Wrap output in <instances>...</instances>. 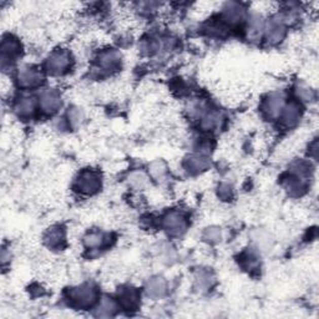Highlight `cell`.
Instances as JSON below:
<instances>
[{
	"label": "cell",
	"instance_id": "1",
	"mask_svg": "<svg viewBox=\"0 0 319 319\" xmlns=\"http://www.w3.org/2000/svg\"><path fill=\"white\" fill-rule=\"evenodd\" d=\"M97 292L96 288L94 287V285L91 283H85V285H81L80 287L74 288L70 292V298L75 302L76 304L80 305V307H89L96 301Z\"/></svg>",
	"mask_w": 319,
	"mask_h": 319
},
{
	"label": "cell",
	"instance_id": "22",
	"mask_svg": "<svg viewBox=\"0 0 319 319\" xmlns=\"http://www.w3.org/2000/svg\"><path fill=\"white\" fill-rule=\"evenodd\" d=\"M103 236L99 232H91L84 237V244L87 248H97L102 244Z\"/></svg>",
	"mask_w": 319,
	"mask_h": 319
},
{
	"label": "cell",
	"instance_id": "27",
	"mask_svg": "<svg viewBox=\"0 0 319 319\" xmlns=\"http://www.w3.org/2000/svg\"><path fill=\"white\" fill-rule=\"evenodd\" d=\"M218 195L221 196L222 198H228L232 196V187L230 185H222L220 187V191H218Z\"/></svg>",
	"mask_w": 319,
	"mask_h": 319
},
{
	"label": "cell",
	"instance_id": "9",
	"mask_svg": "<svg viewBox=\"0 0 319 319\" xmlns=\"http://www.w3.org/2000/svg\"><path fill=\"white\" fill-rule=\"evenodd\" d=\"M166 282L163 278L155 277L147 282L146 285V293L151 298H162L166 294Z\"/></svg>",
	"mask_w": 319,
	"mask_h": 319
},
{
	"label": "cell",
	"instance_id": "8",
	"mask_svg": "<svg viewBox=\"0 0 319 319\" xmlns=\"http://www.w3.org/2000/svg\"><path fill=\"white\" fill-rule=\"evenodd\" d=\"M285 24L282 19H272L267 25V38L268 42L274 44L280 42L285 37Z\"/></svg>",
	"mask_w": 319,
	"mask_h": 319
},
{
	"label": "cell",
	"instance_id": "23",
	"mask_svg": "<svg viewBox=\"0 0 319 319\" xmlns=\"http://www.w3.org/2000/svg\"><path fill=\"white\" fill-rule=\"evenodd\" d=\"M149 170L151 176L154 177L155 180H157V181L162 180L166 174V166L162 161H155V162H152L151 165H150Z\"/></svg>",
	"mask_w": 319,
	"mask_h": 319
},
{
	"label": "cell",
	"instance_id": "7",
	"mask_svg": "<svg viewBox=\"0 0 319 319\" xmlns=\"http://www.w3.org/2000/svg\"><path fill=\"white\" fill-rule=\"evenodd\" d=\"M285 108V97L282 94H272L263 105L264 113L269 117H278Z\"/></svg>",
	"mask_w": 319,
	"mask_h": 319
},
{
	"label": "cell",
	"instance_id": "24",
	"mask_svg": "<svg viewBox=\"0 0 319 319\" xmlns=\"http://www.w3.org/2000/svg\"><path fill=\"white\" fill-rule=\"evenodd\" d=\"M67 119H69V122L72 124V126L76 127L78 125L81 124V121H83L84 119L83 111L78 108L70 109L69 113H67Z\"/></svg>",
	"mask_w": 319,
	"mask_h": 319
},
{
	"label": "cell",
	"instance_id": "3",
	"mask_svg": "<svg viewBox=\"0 0 319 319\" xmlns=\"http://www.w3.org/2000/svg\"><path fill=\"white\" fill-rule=\"evenodd\" d=\"M70 65V55L66 51H55L50 55V58L46 61V67L49 73L58 75L69 67Z\"/></svg>",
	"mask_w": 319,
	"mask_h": 319
},
{
	"label": "cell",
	"instance_id": "21",
	"mask_svg": "<svg viewBox=\"0 0 319 319\" xmlns=\"http://www.w3.org/2000/svg\"><path fill=\"white\" fill-rule=\"evenodd\" d=\"M129 184L132 189L143 190L147 185V177L143 172H132L129 176Z\"/></svg>",
	"mask_w": 319,
	"mask_h": 319
},
{
	"label": "cell",
	"instance_id": "16",
	"mask_svg": "<svg viewBox=\"0 0 319 319\" xmlns=\"http://www.w3.org/2000/svg\"><path fill=\"white\" fill-rule=\"evenodd\" d=\"M299 116H301V108L298 103L291 102L290 105L283 108V121L286 125L296 124Z\"/></svg>",
	"mask_w": 319,
	"mask_h": 319
},
{
	"label": "cell",
	"instance_id": "18",
	"mask_svg": "<svg viewBox=\"0 0 319 319\" xmlns=\"http://www.w3.org/2000/svg\"><path fill=\"white\" fill-rule=\"evenodd\" d=\"M120 298L122 304L127 308H135L138 303V294L133 288H122L120 292Z\"/></svg>",
	"mask_w": 319,
	"mask_h": 319
},
{
	"label": "cell",
	"instance_id": "15",
	"mask_svg": "<svg viewBox=\"0 0 319 319\" xmlns=\"http://www.w3.org/2000/svg\"><path fill=\"white\" fill-rule=\"evenodd\" d=\"M186 166L192 172H200L209 166V161L203 155H192L186 161Z\"/></svg>",
	"mask_w": 319,
	"mask_h": 319
},
{
	"label": "cell",
	"instance_id": "10",
	"mask_svg": "<svg viewBox=\"0 0 319 319\" xmlns=\"http://www.w3.org/2000/svg\"><path fill=\"white\" fill-rule=\"evenodd\" d=\"M20 53V44L15 38H4L2 42V58L3 61L15 58Z\"/></svg>",
	"mask_w": 319,
	"mask_h": 319
},
{
	"label": "cell",
	"instance_id": "14",
	"mask_svg": "<svg viewBox=\"0 0 319 319\" xmlns=\"http://www.w3.org/2000/svg\"><path fill=\"white\" fill-rule=\"evenodd\" d=\"M117 310V305L115 301L109 297H103L100 302L99 307L96 309L97 317H113Z\"/></svg>",
	"mask_w": 319,
	"mask_h": 319
},
{
	"label": "cell",
	"instance_id": "17",
	"mask_svg": "<svg viewBox=\"0 0 319 319\" xmlns=\"http://www.w3.org/2000/svg\"><path fill=\"white\" fill-rule=\"evenodd\" d=\"M263 30H264L263 20H262L258 15L252 16L250 20V24H248V38L252 40L260 39Z\"/></svg>",
	"mask_w": 319,
	"mask_h": 319
},
{
	"label": "cell",
	"instance_id": "4",
	"mask_svg": "<svg viewBox=\"0 0 319 319\" xmlns=\"http://www.w3.org/2000/svg\"><path fill=\"white\" fill-rule=\"evenodd\" d=\"M43 74L32 66H23L19 69L18 80L23 87H34L43 83Z\"/></svg>",
	"mask_w": 319,
	"mask_h": 319
},
{
	"label": "cell",
	"instance_id": "13",
	"mask_svg": "<svg viewBox=\"0 0 319 319\" xmlns=\"http://www.w3.org/2000/svg\"><path fill=\"white\" fill-rule=\"evenodd\" d=\"M283 186L285 189L293 196H299L304 192L305 190V185L304 181L301 179L299 176H293V177H288L287 180H285L283 182Z\"/></svg>",
	"mask_w": 319,
	"mask_h": 319
},
{
	"label": "cell",
	"instance_id": "20",
	"mask_svg": "<svg viewBox=\"0 0 319 319\" xmlns=\"http://www.w3.org/2000/svg\"><path fill=\"white\" fill-rule=\"evenodd\" d=\"M35 109V100L32 97H23L15 105V111L21 116H28L32 114Z\"/></svg>",
	"mask_w": 319,
	"mask_h": 319
},
{
	"label": "cell",
	"instance_id": "11",
	"mask_svg": "<svg viewBox=\"0 0 319 319\" xmlns=\"http://www.w3.org/2000/svg\"><path fill=\"white\" fill-rule=\"evenodd\" d=\"M244 9L237 3H228L223 9V18L231 24H237L243 19Z\"/></svg>",
	"mask_w": 319,
	"mask_h": 319
},
{
	"label": "cell",
	"instance_id": "2",
	"mask_svg": "<svg viewBox=\"0 0 319 319\" xmlns=\"http://www.w3.org/2000/svg\"><path fill=\"white\" fill-rule=\"evenodd\" d=\"M100 185H101V181H100L99 174L94 171H85L80 174V177L76 181V189L86 195H91L100 189Z\"/></svg>",
	"mask_w": 319,
	"mask_h": 319
},
{
	"label": "cell",
	"instance_id": "25",
	"mask_svg": "<svg viewBox=\"0 0 319 319\" xmlns=\"http://www.w3.org/2000/svg\"><path fill=\"white\" fill-rule=\"evenodd\" d=\"M204 239H207L211 243H217V242L221 241V237H222V233H221V230L217 227H211L207 228L206 232L203 234Z\"/></svg>",
	"mask_w": 319,
	"mask_h": 319
},
{
	"label": "cell",
	"instance_id": "5",
	"mask_svg": "<svg viewBox=\"0 0 319 319\" xmlns=\"http://www.w3.org/2000/svg\"><path fill=\"white\" fill-rule=\"evenodd\" d=\"M163 226L167 230V232L172 236H180L186 231L187 223L181 215L176 212H171L163 218Z\"/></svg>",
	"mask_w": 319,
	"mask_h": 319
},
{
	"label": "cell",
	"instance_id": "6",
	"mask_svg": "<svg viewBox=\"0 0 319 319\" xmlns=\"http://www.w3.org/2000/svg\"><path fill=\"white\" fill-rule=\"evenodd\" d=\"M61 106V97L55 90H45L40 95V108L46 113H55Z\"/></svg>",
	"mask_w": 319,
	"mask_h": 319
},
{
	"label": "cell",
	"instance_id": "12",
	"mask_svg": "<svg viewBox=\"0 0 319 319\" xmlns=\"http://www.w3.org/2000/svg\"><path fill=\"white\" fill-rule=\"evenodd\" d=\"M120 60H121V56H120V54L117 51L109 50L100 55L99 65L105 70L115 69V67L119 66Z\"/></svg>",
	"mask_w": 319,
	"mask_h": 319
},
{
	"label": "cell",
	"instance_id": "26",
	"mask_svg": "<svg viewBox=\"0 0 319 319\" xmlns=\"http://www.w3.org/2000/svg\"><path fill=\"white\" fill-rule=\"evenodd\" d=\"M298 95L301 99L305 100V101H310L313 97L312 90L308 89V87H299L298 89Z\"/></svg>",
	"mask_w": 319,
	"mask_h": 319
},
{
	"label": "cell",
	"instance_id": "19",
	"mask_svg": "<svg viewBox=\"0 0 319 319\" xmlns=\"http://www.w3.org/2000/svg\"><path fill=\"white\" fill-rule=\"evenodd\" d=\"M45 242L50 247H58L64 242V232L61 228L54 227L45 234Z\"/></svg>",
	"mask_w": 319,
	"mask_h": 319
}]
</instances>
